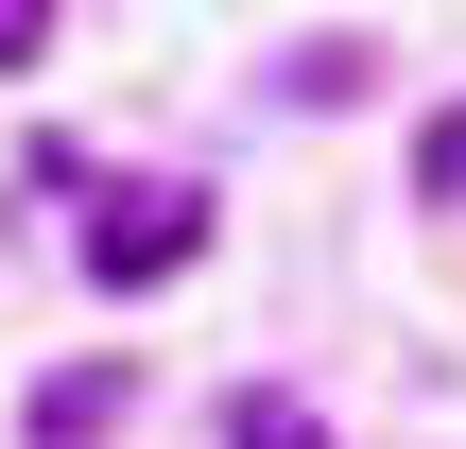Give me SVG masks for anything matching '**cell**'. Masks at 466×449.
Here are the masks:
<instances>
[{
  "label": "cell",
  "instance_id": "1",
  "mask_svg": "<svg viewBox=\"0 0 466 449\" xmlns=\"http://www.w3.org/2000/svg\"><path fill=\"white\" fill-rule=\"evenodd\" d=\"M190 242H208L190 190H104V208H86V277H104V294H156Z\"/></svg>",
  "mask_w": 466,
  "mask_h": 449
},
{
  "label": "cell",
  "instance_id": "2",
  "mask_svg": "<svg viewBox=\"0 0 466 449\" xmlns=\"http://www.w3.org/2000/svg\"><path fill=\"white\" fill-rule=\"evenodd\" d=\"M104 415H121V363H69V381L35 398V449H86V433H104Z\"/></svg>",
  "mask_w": 466,
  "mask_h": 449
},
{
  "label": "cell",
  "instance_id": "3",
  "mask_svg": "<svg viewBox=\"0 0 466 449\" xmlns=\"http://www.w3.org/2000/svg\"><path fill=\"white\" fill-rule=\"evenodd\" d=\"M225 449H329V415L277 398V381H242V398H225Z\"/></svg>",
  "mask_w": 466,
  "mask_h": 449
},
{
  "label": "cell",
  "instance_id": "4",
  "mask_svg": "<svg viewBox=\"0 0 466 449\" xmlns=\"http://www.w3.org/2000/svg\"><path fill=\"white\" fill-rule=\"evenodd\" d=\"M415 190H466V104H432V138H415Z\"/></svg>",
  "mask_w": 466,
  "mask_h": 449
},
{
  "label": "cell",
  "instance_id": "5",
  "mask_svg": "<svg viewBox=\"0 0 466 449\" xmlns=\"http://www.w3.org/2000/svg\"><path fill=\"white\" fill-rule=\"evenodd\" d=\"M35 35H52V0H0V69H35Z\"/></svg>",
  "mask_w": 466,
  "mask_h": 449
}]
</instances>
